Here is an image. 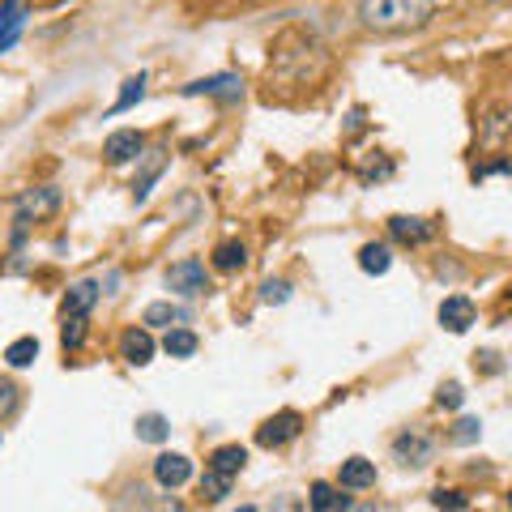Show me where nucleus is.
<instances>
[{
  "instance_id": "1a4fd4ad",
  "label": "nucleus",
  "mask_w": 512,
  "mask_h": 512,
  "mask_svg": "<svg viewBox=\"0 0 512 512\" xmlns=\"http://www.w3.org/2000/svg\"><path fill=\"white\" fill-rule=\"evenodd\" d=\"M141 150H146V137H141L137 128H116V133L103 141V163L124 167V163H133V158H141Z\"/></svg>"
},
{
  "instance_id": "6e6552de",
  "label": "nucleus",
  "mask_w": 512,
  "mask_h": 512,
  "mask_svg": "<svg viewBox=\"0 0 512 512\" xmlns=\"http://www.w3.org/2000/svg\"><path fill=\"white\" fill-rule=\"evenodd\" d=\"M184 99H222V103H239L244 99V82H239L235 73H214V77H197V82H188L184 90Z\"/></svg>"
},
{
  "instance_id": "2f4dec72",
  "label": "nucleus",
  "mask_w": 512,
  "mask_h": 512,
  "mask_svg": "<svg viewBox=\"0 0 512 512\" xmlns=\"http://www.w3.org/2000/svg\"><path fill=\"white\" fill-rule=\"evenodd\" d=\"M508 504H512V495H508Z\"/></svg>"
},
{
  "instance_id": "4be33fe9",
  "label": "nucleus",
  "mask_w": 512,
  "mask_h": 512,
  "mask_svg": "<svg viewBox=\"0 0 512 512\" xmlns=\"http://www.w3.org/2000/svg\"><path fill=\"white\" fill-rule=\"evenodd\" d=\"M146 82H150L146 73H133V77H128V82L120 86V99L111 103V111H107V116H120V111L137 107V103H141V94H146Z\"/></svg>"
},
{
  "instance_id": "9b49d317",
  "label": "nucleus",
  "mask_w": 512,
  "mask_h": 512,
  "mask_svg": "<svg viewBox=\"0 0 512 512\" xmlns=\"http://www.w3.org/2000/svg\"><path fill=\"white\" fill-rule=\"evenodd\" d=\"M99 299H103V282H99V278H82V282H73L69 291H64L60 316H90Z\"/></svg>"
},
{
  "instance_id": "aec40b11",
  "label": "nucleus",
  "mask_w": 512,
  "mask_h": 512,
  "mask_svg": "<svg viewBox=\"0 0 512 512\" xmlns=\"http://www.w3.org/2000/svg\"><path fill=\"white\" fill-rule=\"evenodd\" d=\"M346 487L338 483H312V495H308V504L316 508V512H338V508H350V495H342Z\"/></svg>"
},
{
  "instance_id": "f03ea898",
  "label": "nucleus",
  "mask_w": 512,
  "mask_h": 512,
  "mask_svg": "<svg viewBox=\"0 0 512 512\" xmlns=\"http://www.w3.org/2000/svg\"><path fill=\"white\" fill-rule=\"evenodd\" d=\"M431 18V0H359V22L376 35L423 26Z\"/></svg>"
},
{
  "instance_id": "f257e3e1",
  "label": "nucleus",
  "mask_w": 512,
  "mask_h": 512,
  "mask_svg": "<svg viewBox=\"0 0 512 512\" xmlns=\"http://www.w3.org/2000/svg\"><path fill=\"white\" fill-rule=\"evenodd\" d=\"M325 69V47L312 30L303 26H286L282 35L269 43V73L282 77V82H312Z\"/></svg>"
},
{
  "instance_id": "7c9ffc66",
  "label": "nucleus",
  "mask_w": 512,
  "mask_h": 512,
  "mask_svg": "<svg viewBox=\"0 0 512 512\" xmlns=\"http://www.w3.org/2000/svg\"><path fill=\"white\" fill-rule=\"evenodd\" d=\"M495 5H504V0H495Z\"/></svg>"
},
{
  "instance_id": "f3484780",
  "label": "nucleus",
  "mask_w": 512,
  "mask_h": 512,
  "mask_svg": "<svg viewBox=\"0 0 512 512\" xmlns=\"http://www.w3.org/2000/svg\"><path fill=\"white\" fill-rule=\"evenodd\" d=\"M210 265L218 269V274H239V269L248 265V248L239 244V239H222V244H214Z\"/></svg>"
},
{
  "instance_id": "5701e85b",
  "label": "nucleus",
  "mask_w": 512,
  "mask_h": 512,
  "mask_svg": "<svg viewBox=\"0 0 512 512\" xmlns=\"http://www.w3.org/2000/svg\"><path fill=\"white\" fill-rule=\"evenodd\" d=\"M508 133H512V107H495L491 116L483 120V141L487 146H500Z\"/></svg>"
},
{
  "instance_id": "bb28decb",
  "label": "nucleus",
  "mask_w": 512,
  "mask_h": 512,
  "mask_svg": "<svg viewBox=\"0 0 512 512\" xmlns=\"http://www.w3.org/2000/svg\"><path fill=\"white\" fill-rule=\"evenodd\" d=\"M478 436H483V423L470 419V414H461V419L453 423V431H448L453 444H478Z\"/></svg>"
},
{
  "instance_id": "a211bd4d",
  "label": "nucleus",
  "mask_w": 512,
  "mask_h": 512,
  "mask_svg": "<svg viewBox=\"0 0 512 512\" xmlns=\"http://www.w3.org/2000/svg\"><path fill=\"white\" fill-rule=\"evenodd\" d=\"M163 350H167L171 359H192V355L201 350V338H197V333H192L188 325H175V329L163 333Z\"/></svg>"
},
{
  "instance_id": "9d476101",
  "label": "nucleus",
  "mask_w": 512,
  "mask_h": 512,
  "mask_svg": "<svg viewBox=\"0 0 512 512\" xmlns=\"http://www.w3.org/2000/svg\"><path fill=\"white\" fill-rule=\"evenodd\" d=\"M389 235H393L402 248H423V244H431V239H436V222L414 218V214H393V218H389Z\"/></svg>"
},
{
  "instance_id": "412c9836",
  "label": "nucleus",
  "mask_w": 512,
  "mask_h": 512,
  "mask_svg": "<svg viewBox=\"0 0 512 512\" xmlns=\"http://www.w3.org/2000/svg\"><path fill=\"white\" fill-rule=\"evenodd\" d=\"M39 359V338H30V333H22V338H13L5 346V363L9 367H30Z\"/></svg>"
},
{
  "instance_id": "0eeeda50",
  "label": "nucleus",
  "mask_w": 512,
  "mask_h": 512,
  "mask_svg": "<svg viewBox=\"0 0 512 512\" xmlns=\"http://www.w3.org/2000/svg\"><path fill=\"white\" fill-rule=\"evenodd\" d=\"M393 457L402 461V466H410V470H423V466H431V457H436V440H431L427 431H419V427H406L402 436L393 440Z\"/></svg>"
},
{
  "instance_id": "423d86ee",
  "label": "nucleus",
  "mask_w": 512,
  "mask_h": 512,
  "mask_svg": "<svg viewBox=\"0 0 512 512\" xmlns=\"http://www.w3.org/2000/svg\"><path fill=\"white\" fill-rule=\"evenodd\" d=\"M299 431H303V414L299 410H278L256 427V444L261 448H286L291 440H299Z\"/></svg>"
},
{
  "instance_id": "4468645a",
  "label": "nucleus",
  "mask_w": 512,
  "mask_h": 512,
  "mask_svg": "<svg viewBox=\"0 0 512 512\" xmlns=\"http://www.w3.org/2000/svg\"><path fill=\"white\" fill-rule=\"evenodd\" d=\"M440 325L448 329V333H466L470 325H478V308H474V299L470 295H448L444 303H440Z\"/></svg>"
},
{
  "instance_id": "393cba45",
  "label": "nucleus",
  "mask_w": 512,
  "mask_h": 512,
  "mask_svg": "<svg viewBox=\"0 0 512 512\" xmlns=\"http://www.w3.org/2000/svg\"><path fill=\"white\" fill-rule=\"evenodd\" d=\"M86 320L90 316H64V329H60V346H64V355H77L86 342Z\"/></svg>"
},
{
  "instance_id": "c756f323",
  "label": "nucleus",
  "mask_w": 512,
  "mask_h": 512,
  "mask_svg": "<svg viewBox=\"0 0 512 512\" xmlns=\"http://www.w3.org/2000/svg\"><path fill=\"white\" fill-rule=\"evenodd\" d=\"M431 504H436V508H470V500L461 491H436V495H431Z\"/></svg>"
},
{
  "instance_id": "dca6fc26",
  "label": "nucleus",
  "mask_w": 512,
  "mask_h": 512,
  "mask_svg": "<svg viewBox=\"0 0 512 512\" xmlns=\"http://www.w3.org/2000/svg\"><path fill=\"white\" fill-rule=\"evenodd\" d=\"M338 483L346 491H372L376 487V461L367 457H346L342 470H338Z\"/></svg>"
},
{
  "instance_id": "b1692460",
  "label": "nucleus",
  "mask_w": 512,
  "mask_h": 512,
  "mask_svg": "<svg viewBox=\"0 0 512 512\" xmlns=\"http://www.w3.org/2000/svg\"><path fill=\"white\" fill-rule=\"evenodd\" d=\"M133 427H137V440H146V444H163L171 436V423L163 419V414H141Z\"/></svg>"
},
{
  "instance_id": "6ab92c4d",
  "label": "nucleus",
  "mask_w": 512,
  "mask_h": 512,
  "mask_svg": "<svg viewBox=\"0 0 512 512\" xmlns=\"http://www.w3.org/2000/svg\"><path fill=\"white\" fill-rule=\"evenodd\" d=\"M359 269H363V274H372V278L389 274V269H393V248L376 244V239H372V244H363L359 248Z\"/></svg>"
},
{
  "instance_id": "c85d7f7f",
  "label": "nucleus",
  "mask_w": 512,
  "mask_h": 512,
  "mask_svg": "<svg viewBox=\"0 0 512 512\" xmlns=\"http://www.w3.org/2000/svg\"><path fill=\"white\" fill-rule=\"evenodd\" d=\"M461 402H466V393H461L457 380H444L440 389H436V406L440 410H461Z\"/></svg>"
},
{
  "instance_id": "f8f14e48",
  "label": "nucleus",
  "mask_w": 512,
  "mask_h": 512,
  "mask_svg": "<svg viewBox=\"0 0 512 512\" xmlns=\"http://www.w3.org/2000/svg\"><path fill=\"white\" fill-rule=\"evenodd\" d=\"M154 350H158V342H154V329H146V325H133L120 338V359L128 363V367H146V363H154Z\"/></svg>"
},
{
  "instance_id": "2eb2a0df",
  "label": "nucleus",
  "mask_w": 512,
  "mask_h": 512,
  "mask_svg": "<svg viewBox=\"0 0 512 512\" xmlns=\"http://www.w3.org/2000/svg\"><path fill=\"white\" fill-rule=\"evenodd\" d=\"M188 308L184 303H175V299H154V303H146V312H141V325L146 329H175V325H188Z\"/></svg>"
},
{
  "instance_id": "ddd939ff",
  "label": "nucleus",
  "mask_w": 512,
  "mask_h": 512,
  "mask_svg": "<svg viewBox=\"0 0 512 512\" xmlns=\"http://www.w3.org/2000/svg\"><path fill=\"white\" fill-rule=\"evenodd\" d=\"M192 478V461L184 453H158L154 457V483L163 491H180Z\"/></svg>"
},
{
  "instance_id": "7ed1b4c3",
  "label": "nucleus",
  "mask_w": 512,
  "mask_h": 512,
  "mask_svg": "<svg viewBox=\"0 0 512 512\" xmlns=\"http://www.w3.org/2000/svg\"><path fill=\"white\" fill-rule=\"evenodd\" d=\"M244 461H248V448L244 444H222L205 461V474H201V500L205 504H222L235 487V478L244 474Z\"/></svg>"
},
{
  "instance_id": "cd10ccee",
  "label": "nucleus",
  "mask_w": 512,
  "mask_h": 512,
  "mask_svg": "<svg viewBox=\"0 0 512 512\" xmlns=\"http://www.w3.org/2000/svg\"><path fill=\"white\" fill-rule=\"evenodd\" d=\"M286 299H291V282H286V278H265L261 282V303H269V308H282Z\"/></svg>"
},
{
  "instance_id": "20e7f679",
  "label": "nucleus",
  "mask_w": 512,
  "mask_h": 512,
  "mask_svg": "<svg viewBox=\"0 0 512 512\" xmlns=\"http://www.w3.org/2000/svg\"><path fill=\"white\" fill-rule=\"evenodd\" d=\"M60 210V188L56 184H39V188H26L18 201H13V244H22L26 231L35 222H47Z\"/></svg>"
},
{
  "instance_id": "39448f33",
  "label": "nucleus",
  "mask_w": 512,
  "mask_h": 512,
  "mask_svg": "<svg viewBox=\"0 0 512 512\" xmlns=\"http://www.w3.org/2000/svg\"><path fill=\"white\" fill-rule=\"evenodd\" d=\"M167 291L180 295V299H197L210 291V269H205V261H197V256H184V261H175L167 269Z\"/></svg>"
},
{
  "instance_id": "a878e982",
  "label": "nucleus",
  "mask_w": 512,
  "mask_h": 512,
  "mask_svg": "<svg viewBox=\"0 0 512 512\" xmlns=\"http://www.w3.org/2000/svg\"><path fill=\"white\" fill-rule=\"evenodd\" d=\"M18 410H22V384L0 376V423H9Z\"/></svg>"
}]
</instances>
